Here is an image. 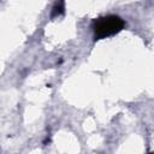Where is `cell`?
I'll list each match as a JSON object with an SVG mask.
<instances>
[{"instance_id":"cell-1","label":"cell","mask_w":154,"mask_h":154,"mask_svg":"<svg viewBox=\"0 0 154 154\" xmlns=\"http://www.w3.org/2000/svg\"><path fill=\"white\" fill-rule=\"evenodd\" d=\"M124 28V20L118 16H105L94 20V37L101 40L118 34Z\"/></svg>"},{"instance_id":"cell-2","label":"cell","mask_w":154,"mask_h":154,"mask_svg":"<svg viewBox=\"0 0 154 154\" xmlns=\"http://www.w3.org/2000/svg\"><path fill=\"white\" fill-rule=\"evenodd\" d=\"M64 10H65V1L64 0H58L57 4L54 5L53 10H52V18L63 14L64 13Z\"/></svg>"}]
</instances>
